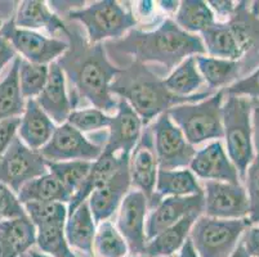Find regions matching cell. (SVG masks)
I'll use <instances>...</instances> for the list:
<instances>
[{"mask_svg":"<svg viewBox=\"0 0 259 257\" xmlns=\"http://www.w3.org/2000/svg\"><path fill=\"white\" fill-rule=\"evenodd\" d=\"M151 126L159 170H178L190 166L196 149L186 140L181 129L162 113Z\"/></svg>","mask_w":259,"mask_h":257,"instance_id":"cell-11","label":"cell"},{"mask_svg":"<svg viewBox=\"0 0 259 257\" xmlns=\"http://www.w3.org/2000/svg\"><path fill=\"white\" fill-rule=\"evenodd\" d=\"M56 131V125L48 117L35 99L26 100L25 111L20 117L18 138L29 148L40 150Z\"/></svg>","mask_w":259,"mask_h":257,"instance_id":"cell-21","label":"cell"},{"mask_svg":"<svg viewBox=\"0 0 259 257\" xmlns=\"http://www.w3.org/2000/svg\"><path fill=\"white\" fill-rule=\"evenodd\" d=\"M0 36L8 40L23 60L36 65L49 66L56 62L69 48L65 39L48 37L36 31L16 27L13 16L3 23L0 28Z\"/></svg>","mask_w":259,"mask_h":257,"instance_id":"cell-9","label":"cell"},{"mask_svg":"<svg viewBox=\"0 0 259 257\" xmlns=\"http://www.w3.org/2000/svg\"><path fill=\"white\" fill-rule=\"evenodd\" d=\"M49 119L58 125L67 122L72 107L66 89V77L57 62L49 65V75L41 93L35 98Z\"/></svg>","mask_w":259,"mask_h":257,"instance_id":"cell-20","label":"cell"},{"mask_svg":"<svg viewBox=\"0 0 259 257\" xmlns=\"http://www.w3.org/2000/svg\"><path fill=\"white\" fill-rule=\"evenodd\" d=\"M20 257H30V254H29V252H27V253H23V254H21Z\"/></svg>","mask_w":259,"mask_h":257,"instance_id":"cell-52","label":"cell"},{"mask_svg":"<svg viewBox=\"0 0 259 257\" xmlns=\"http://www.w3.org/2000/svg\"><path fill=\"white\" fill-rule=\"evenodd\" d=\"M69 48L56 62L70 84V102L76 108L91 103L102 112L116 110L111 84L120 68L110 61L103 44H91L76 22L67 21L62 31Z\"/></svg>","mask_w":259,"mask_h":257,"instance_id":"cell-1","label":"cell"},{"mask_svg":"<svg viewBox=\"0 0 259 257\" xmlns=\"http://www.w3.org/2000/svg\"><path fill=\"white\" fill-rule=\"evenodd\" d=\"M159 173V162L154 145L151 126H145L140 140L129 156V175L132 185L142 192L147 202L152 199L156 178Z\"/></svg>","mask_w":259,"mask_h":257,"instance_id":"cell-15","label":"cell"},{"mask_svg":"<svg viewBox=\"0 0 259 257\" xmlns=\"http://www.w3.org/2000/svg\"><path fill=\"white\" fill-rule=\"evenodd\" d=\"M147 210V198L137 189L131 190L119 207L116 229L126 242L131 256H145Z\"/></svg>","mask_w":259,"mask_h":257,"instance_id":"cell-14","label":"cell"},{"mask_svg":"<svg viewBox=\"0 0 259 257\" xmlns=\"http://www.w3.org/2000/svg\"><path fill=\"white\" fill-rule=\"evenodd\" d=\"M48 174L47 161L39 150H34L16 136L0 157V183L17 194L26 183Z\"/></svg>","mask_w":259,"mask_h":257,"instance_id":"cell-10","label":"cell"},{"mask_svg":"<svg viewBox=\"0 0 259 257\" xmlns=\"http://www.w3.org/2000/svg\"><path fill=\"white\" fill-rule=\"evenodd\" d=\"M66 21L83 25L91 44H102L103 40H119L137 26V18L131 9L115 0L96 2L85 8L71 9Z\"/></svg>","mask_w":259,"mask_h":257,"instance_id":"cell-5","label":"cell"},{"mask_svg":"<svg viewBox=\"0 0 259 257\" xmlns=\"http://www.w3.org/2000/svg\"><path fill=\"white\" fill-rule=\"evenodd\" d=\"M250 14L253 16V17H258L259 16V2H254L253 6H251Z\"/></svg>","mask_w":259,"mask_h":257,"instance_id":"cell-50","label":"cell"},{"mask_svg":"<svg viewBox=\"0 0 259 257\" xmlns=\"http://www.w3.org/2000/svg\"><path fill=\"white\" fill-rule=\"evenodd\" d=\"M16 27L35 31L46 28L52 35H60L66 27V22L49 9L41 0H25L18 3L17 11L13 14Z\"/></svg>","mask_w":259,"mask_h":257,"instance_id":"cell-26","label":"cell"},{"mask_svg":"<svg viewBox=\"0 0 259 257\" xmlns=\"http://www.w3.org/2000/svg\"><path fill=\"white\" fill-rule=\"evenodd\" d=\"M178 257H199L197 256L196 252H195L194 247H192V243H191L190 238L186 240L185 244H183V247L180 249V252H178Z\"/></svg>","mask_w":259,"mask_h":257,"instance_id":"cell-48","label":"cell"},{"mask_svg":"<svg viewBox=\"0 0 259 257\" xmlns=\"http://www.w3.org/2000/svg\"><path fill=\"white\" fill-rule=\"evenodd\" d=\"M199 216L200 214L187 215L151 240H148L145 257H170L180 252L186 240L188 239L191 228Z\"/></svg>","mask_w":259,"mask_h":257,"instance_id":"cell-27","label":"cell"},{"mask_svg":"<svg viewBox=\"0 0 259 257\" xmlns=\"http://www.w3.org/2000/svg\"><path fill=\"white\" fill-rule=\"evenodd\" d=\"M0 221H2V220H0Z\"/></svg>","mask_w":259,"mask_h":257,"instance_id":"cell-56","label":"cell"},{"mask_svg":"<svg viewBox=\"0 0 259 257\" xmlns=\"http://www.w3.org/2000/svg\"><path fill=\"white\" fill-rule=\"evenodd\" d=\"M29 254H30V257H49V256H47V254L41 253V252L35 251V249H30ZM79 257H84V256H79Z\"/></svg>","mask_w":259,"mask_h":257,"instance_id":"cell-51","label":"cell"},{"mask_svg":"<svg viewBox=\"0 0 259 257\" xmlns=\"http://www.w3.org/2000/svg\"><path fill=\"white\" fill-rule=\"evenodd\" d=\"M230 257H249L248 253L245 252L244 246H242V243H241V240H240L239 244H237V247H236V249L234 251V253L231 254Z\"/></svg>","mask_w":259,"mask_h":257,"instance_id":"cell-49","label":"cell"},{"mask_svg":"<svg viewBox=\"0 0 259 257\" xmlns=\"http://www.w3.org/2000/svg\"><path fill=\"white\" fill-rule=\"evenodd\" d=\"M65 224L56 221L37 226L36 244L39 252L49 257H79L66 240Z\"/></svg>","mask_w":259,"mask_h":257,"instance_id":"cell-32","label":"cell"},{"mask_svg":"<svg viewBox=\"0 0 259 257\" xmlns=\"http://www.w3.org/2000/svg\"><path fill=\"white\" fill-rule=\"evenodd\" d=\"M96 232H97L96 223L92 216L88 201H85L71 215L67 216L65 224L66 240L75 253L79 252V256L93 257V242Z\"/></svg>","mask_w":259,"mask_h":257,"instance_id":"cell-25","label":"cell"},{"mask_svg":"<svg viewBox=\"0 0 259 257\" xmlns=\"http://www.w3.org/2000/svg\"><path fill=\"white\" fill-rule=\"evenodd\" d=\"M225 90H218L204 100L176 106L168 111L191 145L223 138L222 105Z\"/></svg>","mask_w":259,"mask_h":257,"instance_id":"cell-6","label":"cell"},{"mask_svg":"<svg viewBox=\"0 0 259 257\" xmlns=\"http://www.w3.org/2000/svg\"><path fill=\"white\" fill-rule=\"evenodd\" d=\"M103 46L119 68L137 62L157 63L165 71H171L188 57L206 54L201 37L183 31L170 18L162 21L152 31L134 28L121 39L107 40Z\"/></svg>","mask_w":259,"mask_h":257,"instance_id":"cell-2","label":"cell"},{"mask_svg":"<svg viewBox=\"0 0 259 257\" xmlns=\"http://www.w3.org/2000/svg\"><path fill=\"white\" fill-rule=\"evenodd\" d=\"M129 253L124 238L111 221H102L94 235L93 257H126Z\"/></svg>","mask_w":259,"mask_h":257,"instance_id":"cell-34","label":"cell"},{"mask_svg":"<svg viewBox=\"0 0 259 257\" xmlns=\"http://www.w3.org/2000/svg\"><path fill=\"white\" fill-rule=\"evenodd\" d=\"M251 103V126H253V144L259 152V99H250Z\"/></svg>","mask_w":259,"mask_h":257,"instance_id":"cell-46","label":"cell"},{"mask_svg":"<svg viewBox=\"0 0 259 257\" xmlns=\"http://www.w3.org/2000/svg\"><path fill=\"white\" fill-rule=\"evenodd\" d=\"M126 257H145V256H126Z\"/></svg>","mask_w":259,"mask_h":257,"instance_id":"cell-54","label":"cell"},{"mask_svg":"<svg viewBox=\"0 0 259 257\" xmlns=\"http://www.w3.org/2000/svg\"><path fill=\"white\" fill-rule=\"evenodd\" d=\"M17 197L22 204L30 202H62L69 203L71 197L61 185L60 181L54 178L51 173L35 178L26 183Z\"/></svg>","mask_w":259,"mask_h":257,"instance_id":"cell-28","label":"cell"},{"mask_svg":"<svg viewBox=\"0 0 259 257\" xmlns=\"http://www.w3.org/2000/svg\"><path fill=\"white\" fill-rule=\"evenodd\" d=\"M49 66L36 65L21 58L18 68L20 89L23 98L35 99L44 89L48 80Z\"/></svg>","mask_w":259,"mask_h":257,"instance_id":"cell-36","label":"cell"},{"mask_svg":"<svg viewBox=\"0 0 259 257\" xmlns=\"http://www.w3.org/2000/svg\"><path fill=\"white\" fill-rule=\"evenodd\" d=\"M0 257H20L2 233H0Z\"/></svg>","mask_w":259,"mask_h":257,"instance_id":"cell-47","label":"cell"},{"mask_svg":"<svg viewBox=\"0 0 259 257\" xmlns=\"http://www.w3.org/2000/svg\"><path fill=\"white\" fill-rule=\"evenodd\" d=\"M48 173L61 183L70 197L75 194L81 187V184L91 171L92 162L89 161H66V162H48Z\"/></svg>","mask_w":259,"mask_h":257,"instance_id":"cell-35","label":"cell"},{"mask_svg":"<svg viewBox=\"0 0 259 257\" xmlns=\"http://www.w3.org/2000/svg\"><path fill=\"white\" fill-rule=\"evenodd\" d=\"M245 57L240 61H231L209 56H195V61L200 75L208 84L209 90L215 93L239 81L245 66H248Z\"/></svg>","mask_w":259,"mask_h":257,"instance_id":"cell-24","label":"cell"},{"mask_svg":"<svg viewBox=\"0 0 259 257\" xmlns=\"http://www.w3.org/2000/svg\"><path fill=\"white\" fill-rule=\"evenodd\" d=\"M202 212H204V194L164 198L154 210H151V214L146 219L147 242L187 215L191 214L202 215Z\"/></svg>","mask_w":259,"mask_h":257,"instance_id":"cell-17","label":"cell"},{"mask_svg":"<svg viewBox=\"0 0 259 257\" xmlns=\"http://www.w3.org/2000/svg\"><path fill=\"white\" fill-rule=\"evenodd\" d=\"M170 257H174V256H170Z\"/></svg>","mask_w":259,"mask_h":257,"instance_id":"cell-55","label":"cell"},{"mask_svg":"<svg viewBox=\"0 0 259 257\" xmlns=\"http://www.w3.org/2000/svg\"><path fill=\"white\" fill-rule=\"evenodd\" d=\"M20 117H12L0 121V157L4 155L12 141L17 136Z\"/></svg>","mask_w":259,"mask_h":257,"instance_id":"cell-42","label":"cell"},{"mask_svg":"<svg viewBox=\"0 0 259 257\" xmlns=\"http://www.w3.org/2000/svg\"><path fill=\"white\" fill-rule=\"evenodd\" d=\"M226 94L237 96H245L249 99H259V67L249 76H245L223 89Z\"/></svg>","mask_w":259,"mask_h":257,"instance_id":"cell-41","label":"cell"},{"mask_svg":"<svg viewBox=\"0 0 259 257\" xmlns=\"http://www.w3.org/2000/svg\"><path fill=\"white\" fill-rule=\"evenodd\" d=\"M190 170L195 176L205 181L240 183L239 173L221 140L213 141L202 149L196 150V155L190 164Z\"/></svg>","mask_w":259,"mask_h":257,"instance_id":"cell-19","label":"cell"},{"mask_svg":"<svg viewBox=\"0 0 259 257\" xmlns=\"http://www.w3.org/2000/svg\"><path fill=\"white\" fill-rule=\"evenodd\" d=\"M0 233L4 235L18 256L27 253L36 244V226L27 218L0 221Z\"/></svg>","mask_w":259,"mask_h":257,"instance_id":"cell-33","label":"cell"},{"mask_svg":"<svg viewBox=\"0 0 259 257\" xmlns=\"http://www.w3.org/2000/svg\"><path fill=\"white\" fill-rule=\"evenodd\" d=\"M22 216H26L25 207L16 193L0 183V220H12Z\"/></svg>","mask_w":259,"mask_h":257,"instance_id":"cell-40","label":"cell"},{"mask_svg":"<svg viewBox=\"0 0 259 257\" xmlns=\"http://www.w3.org/2000/svg\"><path fill=\"white\" fill-rule=\"evenodd\" d=\"M23 207L27 218L36 228L48 223H66L67 220V207L62 202H30Z\"/></svg>","mask_w":259,"mask_h":257,"instance_id":"cell-37","label":"cell"},{"mask_svg":"<svg viewBox=\"0 0 259 257\" xmlns=\"http://www.w3.org/2000/svg\"><path fill=\"white\" fill-rule=\"evenodd\" d=\"M143 131V122L136 111L121 98H117L115 116L108 125V135L102 153L117 156V153L131 155L140 140Z\"/></svg>","mask_w":259,"mask_h":257,"instance_id":"cell-16","label":"cell"},{"mask_svg":"<svg viewBox=\"0 0 259 257\" xmlns=\"http://www.w3.org/2000/svg\"><path fill=\"white\" fill-rule=\"evenodd\" d=\"M209 7L213 11L214 16L222 20V22H227L236 12V3L230 0H211L209 2Z\"/></svg>","mask_w":259,"mask_h":257,"instance_id":"cell-44","label":"cell"},{"mask_svg":"<svg viewBox=\"0 0 259 257\" xmlns=\"http://www.w3.org/2000/svg\"><path fill=\"white\" fill-rule=\"evenodd\" d=\"M102 150L101 145L91 141L83 133L65 122L56 127L52 138L39 152L48 162H93L102 155Z\"/></svg>","mask_w":259,"mask_h":257,"instance_id":"cell-12","label":"cell"},{"mask_svg":"<svg viewBox=\"0 0 259 257\" xmlns=\"http://www.w3.org/2000/svg\"><path fill=\"white\" fill-rule=\"evenodd\" d=\"M18 57L17 52L13 49L11 42L3 36H0V74L8 63L13 62Z\"/></svg>","mask_w":259,"mask_h":257,"instance_id":"cell-45","label":"cell"},{"mask_svg":"<svg viewBox=\"0 0 259 257\" xmlns=\"http://www.w3.org/2000/svg\"><path fill=\"white\" fill-rule=\"evenodd\" d=\"M241 243L249 257H259V226L250 225L241 237Z\"/></svg>","mask_w":259,"mask_h":257,"instance_id":"cell-43","label":"cell"},{"mask_svg":"<svg viewBox=\"0 0 259 257\" xmlns=\"http://www.w3.org/2000/svg\"><path fill=\"white\" fill-rule=\"evenodd\" d=\"M202 194V188L191 170H159L152 199L148 209L154 210L166 197Z\"/></svg>","mask_w":259,"mask_h":257,"instance_id":"cell-23","label":"cell"},{"mask_svg":"<svg viewBox=\"0 0 259 257\" xmlns=\"http://www.w3.org/2000/svg\"><path fill=\"white\" fill-rule=\"evenodd\" d=\"M3 20H2V18H0V28H2V26H3Z\"/></svg>","mask_w":259,"mask_h":257,"instance_id":"cell-53","label":"cell"},{"mask_svg":"<svg viewBox=\"0 0 259 257\" xmlns=\"http://www.w3.org/2000/svg\"><path fill=\"white\" fill-rule=\"evenodd\" d=\"M110 122H111V116H107L105 112L94 107L72 110L67 119V124L74 126L76 130L83 134L108 127Z\"/></svg>","mask_w":259,"mask_h":257,"instance_id":"cell-38","label":"cell"},{"mask_svg":"<svg viewBox=\"0 0 259 257\" xmlns=\"http://www.w3.org/2000/svg\"><path fill=\"white\" fill-rule=\"evenodd\" d=\"M129 156L131 155H125V153H120L117 156L102 153L96 161L92 162L88 176L81 184L79 190L70 199L69 207H67V216L71 215L80 204L85 202L93 190H96L101 185H103L106 181L110 180L116 174L117 170L129 161Z\"/></svg>","mask_w":259,"mask_h":257,"instance_id":"cell-22","label":"cell"},{"mask_svg":"<svg viewBox=\"0 0 259 257\" xmlns=\"http://www.w3.org/2000/svg\"><path fill=\"white\" fill-rule=\"evenodd\" d=\"M165 86L170 93L178 96L194 95L204 84V79L197 70L195 57H188L174 68L173 72L164 79Z\"/></svg>","mask_w":259,"mask_h":257,"instance_id":"cell-31","label":"cell"},{"mask_svg":"<svg viewBox=\"0 0 259 257\" xmlns=\"http://www.w3.org/2000/svg\"><path fill=\"white\" fill-rule=\"evenodd\" d=\"M202 194L205 216L223 220L248 218V195L241 183L205 181Z\"/></svg>","mask_w":259,"mask_h":257,"instance_id":"cell-13","label":"cell"},{"mask_svg":"<svg viewBox=\"0 0 259 257\" xmlns=\"http://www.w3.org/2000/svg\"><path fill=\"white\" fill-rule=\"evenodd\" d=\"M245 6H237L227 22H215L201 34L202 44L209 57L240 61L249 53L253 44L250 21Z\"/></svg>","mask_w":259,"mask_h":257,"instance_id":"cell-8","label":"cell"},{"mask_svg":"<svg viewBox=\"0 0 259 257\" xmlns=\"http://www.w3.org/2000/svg\"><path fill=\"white\" fill-rule=\"evenodd\" d=\"M249 226L248 218L223 220L200 215L188 238L199 257H230Z\"/></svg>","mask_w":259,"mask_h":257,"instance_id":"cell-7","label":"cell"},{"mask_svg":"<svg viewBox=\"0 0 259 257\" xmlns=\"http://www.w3.org/2000/svg\"><path fill=\"white\" fill-rule=\"evenodd\" d=\"M21 57L18 56L9 67L6 77L0 82V121L21 117L25 111L26 99L22 96L18 80Z\"/></svg>","mask_w":259,"mask_h":257,"instance_id":"cell-29","label":"cell"},{"mask_svg":"<svg viewBox=\"0 0 259 257\" xmlns=\"http://www.w3.org/2000/svg\"><path fill=\"white\" fill-rule=\"evenodd\" d=\"M222 124L227 155L236 167L240 180L244 181L246 170L255 157L250 99L225 93Z\"/></svg>","mask_w":259,"mask_h":257,"instance_id":"cell-4","label":"cell"},{"mask_svg":"<svg viewBox=\"0 0 259 257\" xmlns=\"http://www.w3.org/2000/svg\"><path fill=\"white\" fill-rule=\"evenodd\" d=\"M245 190L248 195L249 215L248 220L250 225L259 224V152L249 165L245 175Z\"/></svg>","mask_w":259,"mask_h":257,"instance_id":"cell-39","label":"cell"},{"mask_svg":"<svg viewBox=\"0 0 259 257\" xmlns=\"http://www.w3.org/2000/svg\"><path fill=\"white\" fill-rule=\"evenodd\" d=\"M132 181L129 175V161L122 165L114 176L103 185L91 193L88 204L94 223L100 224L114 216L122 199L131 192Z\"/></svg>","mask_w":259,"mask_h":257,"instance_id":"cell-18","label":"cell"},{"mask_svg":"<svg viewBox=\"0 0 259 257\" xmlns=\"http://www.w3.org/2000/svg\"><path fill=\"white\" fill-rule=\"evenodd\" d=\"M174 22L188 34H196L208 30L217 22L215 16L208 3L201 0H183L176 12Z\"/></svg>","mask_w":259,"mask_h":257,"instance_id":"cell-30","label":"cell"},{"mask_svg":"<svg viewBox=\"0 0 259 257\" xmlns=\"http://www.w3.org/2000/svg\"><path fill=\"white\" fill-rule=\"evenodd\" d=\"M112 95L124 99L147 126L154 119L168 112L176 106L204 100L213 91H202L194 95L178 96L170 93L164 79L155 74L147 65L132 62L120 68L111 84Z\"/></svg>","mask_w":259,"mask_h":257,"instance_id":"cell-3","label":"cell"}]
</instances>
